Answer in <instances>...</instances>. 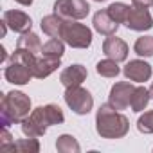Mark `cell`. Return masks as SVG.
Instances as JSON below:
<instances>
[{
    "label": "cell",
    "instance_id": "18",
    "mask_svg": "<svg viewBox=\"0 0 153 153\" xmlns=\"http://www.w3.org/2000/svg\"><path fill=\"white\" fill-rule=\"evenodd\" d=\"M63 52H65V42L59 40V38H51V40H47V42L42 45V56L61 59Z\"/></svg>",
    "mask_w": 153,
    "mask_h": 153
},
{
    "label": "cell",
    "instance_id": "11",
    "mask_svg": "<svg viewBox=\"0 0 153 153\" xmlns=\"http://www.w3.org/2000/svg\"><path fill=\"white\" fill-rule=\"evenodd\" d=\"M123 74L126 76V79L135 81V83H144L151 78V65L144 59H131L124 65Z\"/></svg>",
    "mask_w": 153,
    "mask_h": 153
},
{
    "label": "cell",
    "instance_id": "9",
    "mask_svg": "<svg viewBox=\"0 0 153 153\" xmlns=\"http://www.w3.org/2000/svg\"><path fill=\"white\" fill-rule=\"evenodd\" d=\"M124 25H126L130 31H139V33H142V31H149V29L153 27V18H151V15H149L148 9L131 6Z\"/></svg>",
    "mask_w": 153,
    "mask_h": 153
},
{
    "label": "cell",
    "instance_id": "6",
    "mask_svg": "<svg viewBox=\"0 0 153 153\" xmlns=\"http://www.w3.org/2000/svg\"><path fill=\"white\" fill-rule=\"evenodd\" d=\"M63 99L67 103V106L78 115H87L90 114L92 106H94V97L92 94L83 88L81 85L78 87H68L65 88V94H63Z\"/></svg>",
    "mask_w": 153,
    "mask_h": 153
},
{
    "label": "cell",
    "instance_id": "28",
    "mask_svg": "<svg viewBox=\"0 0 153 153\" xmlns=\"http://www.w3.org/2000/svg\"><path fill=\"white\" fill-rule=\"evenodd\" d=\"M15 2H16V4H20V6H25V7H27V6H31V4H33V0H15Z\"/></svg>",
    "mask_w": 153,
    "mask_h": 153
},
{
    "label": "cell",
    "instance_id": "16",
    "mask_svg": "<svg viewBox=\"0 0 153 153\" xmlns=\"http://www.w3.org/2000/svg\"><path fill=\"white\" fill-rule=\"evenodd\" d=\"M63 16H59V15H56V13H52V15H47V16H43L42 18V31L47 34V36H51V38H59V31H61V25H63Z\"/></svg>",
    "mask_w": 153,
    "mask_h": 153
},
{
    "label": "cell",
    "instance_id": "25",
    "mask_svg": "<svg viewBox=\"0 0 153 153\" xmlns=\"http://www.w3.org/2000/svg\"><path fill=\"white\" fill-rule=\"evenodd\" d=\"M137 130L140 133H153V110L144 112L137 121Z\"/></svg>",
    "mask_w": 153,
    "mask_h": 153
},
{
    "label": "cell",
    "instance_id": "22",
    "mask_svg": "<svg viewBox=\"0 0 153 153\" xmlns=\"http://www.w3.org/2000/svg\"><path fill=\"white\" fill-rule=\"evenodd\" d=\"M96 70H97V74H99V76H103V78H117L119 72H121V68H119L117 61H115V59H110V58L97 61Z\"/></svg>",
    "mask_w": 153,
    "mask_h": 153
},
{
    "label": "cell",
    "instance_id": "12",
    "mask_svg": "<svg viewBox=\"0 0 153 153\" xmlns=\"http://www.w3.org/2000/svg\"><path fill=\"white\" fill-rule=\"evenodd\" d=\"M103 52H105L106 58L115 59V61L119 63V61H124V59L128 58L130 49H128V43H126L123 38H117L115 34H110V36L103 42Z\"/></svg>",
    "mask_w": 153,
    "mask_h": 153
},
{
    "label": "cell",
    "instance_id": "26",
    "mask_svg": "<svg viewBox=\"0 0 153 153\" xmlns=\"http://www.w3.org/2000/svg\"><path fill=\"white\" fill-rule=\"evenodd\" d=\"M13 142H15V139H13V135L7 131V126H2V133H0V149H2V151H7Z\"/></svg>",
    "mask_w": 153,
    "mask_h": 153
},
{
    "label": "cell",
    "instance_id": "1",
    "mask_svg": "<svg viewBox=\"0 0 153 153\" xmlns=\"http://www.w3.org/2000/svg\"><path fill=\"white\" fill-rule=\"evenodd\" d=\"M65 121V115H63V110L54 105V103H49L45 106H38L34 108L20 124H22V133L25 137H42L45 135L47 128L49 126H56V124H61Z\"/></svg>",
    "mask_w": 153,
    "mask_h": 153
},
{
    "label": "cell",
    "instance_id": "3",
    "mask_svg": "<svg viewBox=\"0 0 153 153\" xmlns=\"http://www.w3.org/2000/svg\"><path fill=\"white\" fill-rule=\"evenodd\" d=\"M31 97L20 90H11L2 96L0 103V124L9 126L22 123L31 114Z\"/></svg>",
    "mask_w": 153,
    "mask_h": 153
},
{
    "label": "cell",
    "instance_id": "30",
    "mask_svg": "<svg viewBox=\"0 0 153 153\" xmlns=\"http://www.w3.org/2000/svg\"><path fill=\"white\" fill-rule=\"evenodd\" d=\"M149 94H151V99H153V83H151V87H149Z\"/></svg>",
    "mask_w": 153,
    "mask_h": 153
},
{
    "label": "cell",
    "instance_id": "19",
    "mask_svg": "<svg viewBox=\"0 0 153 153\" xmlns=\"http://www.w3.org/2000/svg\"><path fill=\"white\" fill-rule=\"evenodd\" d=\"M56 149L59 153H79L81 151V146H79V142L76 140L72 135L63 133V135H59L56 139Z\"/></svg>",
    "mask_w": 153,
    "mask_h": 153
},
{
    "label": "cell",
    "instance_id": "23",
    "mask_svg": "<svg viewBox=\"0 0 153 153\" xmlns=\"http://www.w3.org/2000/svg\"><path fill=\"white\" fill-rule=\"evenodd\" d=\"M106 11L117 24H124L128 18V13H130V6L124 2H114L106 7Z\"/></svg>",
    "mask_w": 153,
    "mask_h": 153
},
{
    "label": "cell",
    "instance_id": "7",
    "mask_svg": "<svg viewBox=\"0 0 153 153\" xmlns=\"http://www.w3.org/2000/svg\"><path fill=\"white\" fill-rule=\"evenodd\" d=\"M54 13L68 20H83L88 16L90 6L87 0H56Z\"/></svg>",
    "mask_w": 153,
    "mask_h": 153
},
{
    "label": "cell",
    "instance_id": "2",
    "mask_svg": "<svg viewBox=\"0 0 153 153\" xmlns=\"http://www.w3.org/2000/svg\"><path fill=\"white\" fill-rule=\"evenodd\" d=\"M96 131L103 139H123L130 131V121L110 103H105L96 114Z\"/></svg>",
    "mask_w": 153,
    "mask_h": 153
},
{
    "label": "cell",
    "instance_id": "20",
    "mask_svg": "<svg viewBox=\"0 0 153 153\" xmlns=\"http://www.w3.org/2000/svg\"><path fill=\"white\" fill-rule=\"evenodd\" d=\"M16 47L18 49H27V51H31V52H42V42H40V36L38 34H34V33H24L20 38H18V42H16Z\"/></svg>",
    "mask_w": 153,
    "mask_h": 153
},
{
    "label": "cell",
    "instance_id": "13",
    "mask_svg": "<svg viewBox=\"0 0 153 153\" xmlns=\"http://www.w3.org/2000/svg\"><path fill=\"white\" fill-rule=\"evenodd\" d=\"M87 76H88L87 67L76 63V65H70V67H67V68L61 70L59 81H61V85L65 88H68V87H78V85H81L87 79Z\"/></svg>",
    "mask_w": 153,
    "mask_h": 153
},
{
    "label": "cell",
    "instance_id": "8",
    "mask_svg": "<svg viewBox=\"0 0 153 153\" xmlns=\"http://www.w3.org/2000/svg\"><path fill=\"white\" fill-rule=\"evenodd\" d=\"M137 87H133L128 81H119L110 88V96H108V103L117 108V110H126L131 105V97Z\"/></svg>",
    "mask_w": 153,
    "mask_h": 153
},
{
    "label": "cell",
    "instance_id": "4",
    "mask_svg": "<svg viewBox=\"0 0 153 153\" xmlns=\"http://www.w3.org/2000/svg\"><path fill=\"white\" fill-rule=\"evenodd\" d=\"M36 54L27 49H18L9 56V63L4 70L6 79L13 85H27L33 76V67L36 63Z\"/></svg>",
    "mask_w": 153,
    "mask_h": 153
},
{
    "label": "cell",
    "instance_id": "10",
    "mask_svg": "<svg viewBox=\"0 0 153 153\" xmlns=\"http://www.w3.org/2000/svg\"><path fill=\"white\" fill-rule=\"evenodd\" d=\"M2 20L7 24V27L18 34H24V33H29L33 29V20L27 13L24 11H18V9H7L4 11V16Z\"/></svg>",
    "mask_w": 153,
    "mask_h": 153
},
{
    "label": "cell",
    "instance_id": "14",
    "mask_svg": "<svg viewBox=\"0 0 153 153\" xmlns=\"http://www.w3.org/2000/svg\"><path fill=\"white\" fill-rule=\"evenodd\" d=\"M92 24H94V29H96L99 34H105V36L115 34L117 29H119V25H121V24H117V22L108 15L106 9H99V11L94 15Z\"/></svg>",
    "mask_w": 153,
    "mask_h": 153
},
{
    "label": "cell",
    "instance_id": "21",
    "mask_svg": "<svg viewBox=\"0 0 153 153\" xmlns=\"http://www.w3.org/2000/svg\"><path fill=\"white\" fill-rule=\"evenodd\" d=\"M149 99H151L149 88H146V87H137L135 92H133V97H131V105H130V106H131L133 112H142V110L148 106Z\"/></svg>",
    "mask_w": 153,
    "mask_h": 153
},
{
    "label": "cell",
    "instance_id": "5",
    "mask_svg": "<svg viewBox=\"0 0 153 153\" xmlns=\"http://www.w3.org/2000/svg\"><path fill=\"white\" fill-rule=\"evenodd\" d=\"M59 40H63L72 49H88L92 45V31L78 20L65 18L59 31Z\"/></svg>",
    "mask_w": 153,
    "mask_h": 153
},
{
    "label": "cell",
    "instance_id": "24",
    "mask_svg": "<svg viewBox=\"0 0 153 153\" xmlns=\"http://www.w3.org/2000/svg\"><path fill=\"white\" fill-rule=\"evenodd\" d=\"M133 51L139 56L151 58L153 56V36H140V38H137V42L133 45Z\"/></svg>",
    "mask_w": 153,
    "mask_h": 153
},
{
    "label": "cell",
    "instance_id": "29",
    "mask_svg": "<svg viewBox=\"0 0 153 153\" xmlns=\"http://www.w3.org/2000/svg\"><path fill=\"white\" fill-rule=\"evenodd\" d=\"M0 52H2V56H0V61H6V58H7V54H6V49H4V47H0Z\"/></svg>",
    "mask_w": 153,
    "mask_h": 153
},
{
    "label": "cell",
    "instance_id": "31",
    "mask_svg": "<svg viewBox=\"0 0 153 153\" xmlns=\"http://www.w3.org/2000/svg\"><path fill=\"white\" fill-rule=\"evenodd\" d=\"M94 2H106V0H94Z\"/></svg>",
    "mask_w": 153,
    "mask_h": 153
},
{
    "label": "cell",
    "instance_id": "15",
    "mask_svg": "<svg viewBox=\"0 0 153 153\" xmlns=\"http://www.w3.org/2000/svg\"><path fill=\"white\" fill-rule=\"evenodd\" d=\"M59 67V59L58 58H47V56H42L36 59L34 67H33V76L36 79H43L47 76H51L54 70H58Z\"/></svg>",
    "mask_w": 153,
    "mask_h": 153
},
{
    "label": "cell",
    "instance_id": "27",
    "mask_svg": "<svg viewBox=\"0 0 153 153\" xmlns=\"http://www.w3.org/2000/svg\"><path fill=\"white\" fill-rule=\"evenodd\" d=\"M131 4L135 7H144V9H149L153 6V0H131Z\"/></svg>",
    "mask_w": 153,
    "mask_h": 153
},
{
    "label": "cell",
    "instance_id": "17",
    "mask_svg": "<svg viewBox=\"0 0 153 153\" xmlns=\"http://www.w3.org/2000/svg\"><path fill=\"white\" fill-rule=\"evenodd\" d=\"M7 151H16V153H38L40 151V142L36 137H27V139H18L15 140Z\"/></svg>",
    "mask_w": 153,
    "mask_h": 153
}]
</instances>
